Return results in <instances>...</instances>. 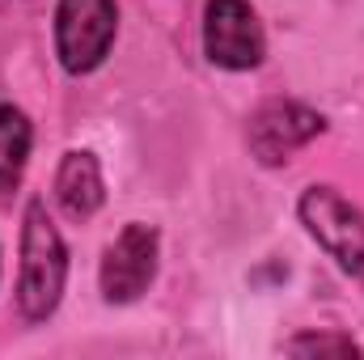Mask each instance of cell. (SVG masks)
<instances>
[{
	"mask_svg": "<svg viewBox=\"0 0 364 360\" xmlns=\"http://www.w3.org/2000/svg\"><path fill=\"white\" fill-rule=\"evenodd\" d=\"M68 284V246L47 212L43 195L26 199L21 212V263H17V309L26 322H47Z\"/></svg>",
	"mask_w": 364,
	"mask_h": 360,
	"instance_id": "obj_1",
	"label": "cell"
},
{
	"mask_svg": "<svg viewBox=\"0 0 364 360\" xmlns=\"http://www.w3.org/2000/svg\"><path fill=\"white\" fill-rule=\"evenodd\" d=\"M119 38L114 0H60L55 4V55L68 77H90L106 64Z\"/></svg>",
	"mask_w": 364,
	"mask_h": 360,
	"instance_id": "obj_3",
	"label": "cell"
},
{
	"mask_svg": "<svg viewBox=\"0 0 364 360\" xmlns=\"http://www.w3.org/2000/svg\"><path fill=\"white\" fill-rule=\"evenodd\" d=\"M203 55L225 73H250L263 64L267 34L250 0H203Z\"/></svg>",
	"mask_w": 364,
	"mask_h": 360,
	"instance_id": "obj_5",
	"label": "cell"
},
{
	"mask_svg": "<svg viewBox=\"0 0 364 360\" xmlns=\"http://www.w3.org/2000/svg\"><path fill=\"white\" fill-rule=\"evenodd\" d=\"M30 144H34V127L30 115L13 102H0V195H9L30 162Z\"/></svg>",
	"mask_w": 364,
	"mask_h": 360,
	"instance_id": "obj_8",
	"label": "cell"
},
{
	"mask_svg": "<svg viewBox=\"0 0 364 360\" xmlns=\"http://www.w3.org/2000/svg\"><path fill=\"white\" fill-rule=\"evenodd\" d=\"M55 203L64 208L68 221H90L93 212L106 203V182H102V166L90 149H68L60 157L55 170Z\"/></svg>",
	"mask_w": 364,
	"mask_h": 360,
	"instance_id": "obj_7",
	"label": "cell"
},
{
	"mask_svg": "<svg viewBox=\"0 0 364 360\" xmlns=\"http://www.w3.org/2000/svg\"><path fill=\"white\" fill-rule=\"evenodd\" d=\"M326 132V119L296 102V97H272L263 102L255 115H250V127H246V144H250V157L259 166H288L305 144H314L318 136Z\"/></svg>",
	"mask_w": 364,
	"mask_h": 360,
	"instance_id": "obj_6",
	"label": "cell"
},
{
	"mask_svg": "<svg viewBox=\"0 0 364 360\" xmlns=\"http://www.w3.org/2000/svg\"><path fill=\"white\" fill-rule=\"evenodd\" d=\"M161 268V233L157 225H144V221H127L119 229V238L102 250V263H97V288H102V301L106 305H132L140 301Z\"/></svg>",
	"mask_w": 364,
	"mask_h": 360,
	"instance_id": "obj_4",
	"label": "cell"
},
{
	"mask_svg": "<svg viewBox=\"0 0 364 360\" xmlns=\"http://www.w3.org/2000/svg\"><path fill=\"white\" fill-rule=\"evenodd\" d=\"M296 216L305 233L348 271L364 275V212L331 182H314L296 199Z\"/></svg>",
	"mask_w": 364,
	"mask_h": 360,
	"instance_id": "obj_2",
	"label": "cell"
},
{
	"mask_svg": "<svg viewBox=\"0 0 364 360\" xmlns=\"http://www.w3.org/2000/svg\"><path fill=\"white\" fill-rule=\"evenodd\" d=\"M284 352H292V356H360V344L339 331H305V335L288 339Z\"/></svg>",
	"mask_w": 364,
	"mask_h": 360,
	"instance_id": "obj_9",
	"label": "cell"
}]
</instances>
